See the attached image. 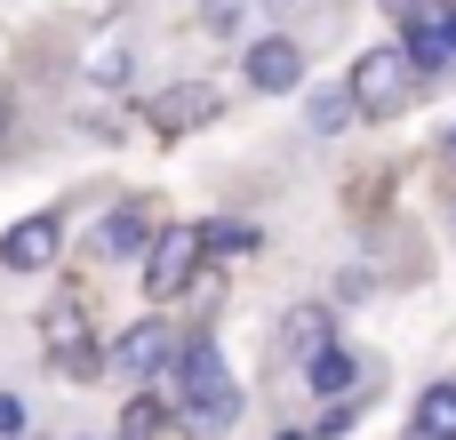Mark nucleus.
Segmentation results:
<instances>
[{
	"instance_id": "obj_1",
	"label": "nucleus",
	"mask_w": 456,
	"mask_h": 440,
	"mask_svg": "<svg viewBox=\"0 0 456 440\" xmlns=\"http://www.w3.org/2000/svg\"><path fill=\"white\" fill-rule=\"evenodd\" d=\"M160 385L176 393V409H184L192 433H232V425H240V385H232V369H224V353H216L208 337L176 345V361H168Z\"/></svg>"
},
{
	"instance_id": "obj_2",
	"label": "nucleus",
	"mask_w": 456,
	"mask_h": 440,
	"mask_svg": "<svg viewBox=\"0 0 456 440\" xmlns=\"http://www.w3.org/2000/svg\"><path fill=\"white\" fill-rule=\"evenodd\" d=\"M192 273H200V232H192V224H160V232L144 240V297L168 305V297L192 289Z\"/></svg>"
},
{
	"instance_id": "obj_3",
	"label": "nucleus",
	"mask_w": 456,
	"mask_h": 440,
	"mask_svg": "<svg viewBox=\"0 0 456 440\" xmlns=\"http://www.w3.org/2000/svg\"><path fill=\"white\" fill-rule=\"evenodd\" d=\"M345 96H353V112H361V120H393V112H401V96H409V64H401V48H369V56L353 64Z\"/></svg>"
},
{
	"instance_id": "obj_4",
	"label": "nucleus",
	"mask_w": 456,
	"mask_h": 440,
	"mask_svg": "<svg viewBox=\"0 0 456 440\" xmlns=\"http://www.w3.org/2000/svg\"><path fill=\"white\" fill-rule=\"evenodd\" d=\"M56 249H64V216H56V208H32V216H16V224H8L0 265H8V273H48V265H56Z\"/></svg>"
},
{
	"instance_id": "obj_5",
	"label": "nucleus",
	"mask_w": 456,
	"mask_h": 440,
	"mask_svg": "<svg viewBox=\"0 0 456 440\" xmlns=\"http://www.w3.org/2000/svg\"><path fill=\"white\" fill-rule=\"evenodd\" d=\"M168 361H176L168 321H136V329H120V345H112V369H120V377H136V385H160V377H168Z\"/></svg>"
},
{
	"instance_id": "obj_6",
	"label": "nucleus",
	"mask_w": 456,
	"mask_h": 440,
	"mask_svg": "<svg viewBox=\"0 0 456 440\" xmlns=\"http://www.w3.org/2000/svg\"><path fill=\"white\" fill-rule=\"evenodd\" d=\"M240 72H248L256 96H289V88H305V48H297L289 32H273V40H256V48L240 56Z\"/></svg>"
},
{
	"instance_id": "obj_7",
	"label": "nucleus",
	"mask_w": 456,
	"mask_h": 440,
	"mask_svg": "<svg viewBox=\"0 0 456 440\" xmlns=\"http://www.w3.org/2000/svg\"><path fill=\"white\" fill-rule=\"evenodd\" d=\"M40 329H48V361H56L64 377H88V369H96V337H88L80 305H56V313H48Z\"/></svg>"
},
{
	"instance_id": "obj_8",
	"label": "nucleus",
	"mask_w": 456,
	"mask_h": 440,
	"mask_svg": "<svg viewBox=\"0 0 456 440\" xmlns=\"http://www.w3.org/2000/svg\"><path fill=\"white\" fill-rule=\"evenodd\" d=\"M144 120L160 128V136H184V128H200V120H216V88H168V96H152L144 104Z\"/></svg>"
},
{
	"instance_id": "obj_9",
	"label": "nucleus",
	"mask_w": 456,
	"mask_h": 440,
	"mask_svg": "<svg viewBox=\"0 0 456 440\" xmlns=\"http://www.w3.org/2000/svg\"><path fill=\"white\" fill-rule=\"evenodd\" d=\"M305 385H313L321 401L353 393V385H361V353H353V345H337V337H329V345H313V353H305Z\"/></svg>"
},
{
	"instance_id": "obj_10",
	"label": "nucleus",
	"mask_w": 456,
	"mask_h": 440,
	"mask_svg": "<svg viewBox=\"0 0 456 440\" xmlns=\"http://www.w3.org/2000/svg\"><path fill=\"white\" fill-rule=\"evenodd\" d=\"M144 240H152V216H144V200H120V208L104 216V232H96V249H104L112 265L144 257Z\"/></svg>"
},
{
	"instance_id": "obj_11",
	"label": "nucleus",
	"mask_w": 456,
	"mask_h": 440,
	"mask_svg": "<svg viewBox=\"0 0 456 440\" xmlns=\"http://www.w3.org/2000/svg\"><path fill=\"white\" fill-rule=\"evenodd\" d=\"M337 337V321H329V305H297L289 321H281V361H305L313 345H329Z\"/></svg>"
},
{
	"instance_id": "obj_12",
	"label": "nucleus",
	"mask_w": 456,
	"mask_h": 440,
	"mask_svg": "<svg viewBox=\"0 0 456 440\" xmlns=\"http://www.w3.org/2000/svg\"><path fill=\"white\" fill-rule=\"evenodd\" d=\"M88 80H96V88H128V80H136V40H128V32H112V40L88 56Z\"/></svg>"
},
{
	"instance_id": "obj_13",
	"label": "nucleus",
	"mask_w": 456,
	"mask_h": 440,
	"mask_svg": "<svg viewBox=\"0 0 456 440\" xmlns=\"http://www.w3.org/2000/svg\"><path fill=\"white\" fill-rule=\"evenodd\" d=\"M417 440H456V385H425L417 393Z\"/></svg>"
},
{
	"instance_id": "obj_14",
	"label": "nucleus",
	"mask_w": 456,
	"mask_h": 440,
	"mask_svg": "<svg viewBox=\"0 0 456 440\" xmlns=\"http://www.w3.org/2000/svg\"><path fill=\"white\" fill-rule=\"evenodd\" d=\"M305 120H313V136H337V128H345V120H361V112H353V96H345V88H313V96H305Z\"/></svg>"
},
{
	"instance_id": "obj_15",
	"label": "nucleus",
	"mask_w": 456,
	"mask_h": 440,
	"mask_svg": "<svg viewBox=\"0 0 456 440\" xmlns=\"http://www.w3.org/2000/svg\"><path fill=\"white\" fill-rule=\"evenodd\" d=\"M160 425H168V401H160V393H136V401L120 409V440H160Z\"/></svg>"
},
{
	"instance_id": "obj_16",
	"label": "nucleus",
	"mask_w": 456,
	"mask_h": 440,
	"mask_svg": "<svg viewBox=\"0 0 456 440\" xmlns=\"http://www.w3.org/2000/svg\"><path fill=\"white\" fill-rule=\"evenodd\" d=\"M192 232H200V257H248L256 249L248 224H192Z\"/></svg>"
},
{
	"instance_id": "obj_17",
	"label": "nucleus",
	"mask_w": 456,
	"mask_h": 440,
	"mask_svg": "<svg viewBox=\"0 0 456 440\" xmlns=\"http://www.w3.org/2000/svg\"><path fill=\"white\" fill-rule=\"evenodd\" d=\"M240 16H248V0H200V32H208V40L240 32Z\"/></svg>"
},
{
	"instance_id": "obj_18",
	"label": "nucleus",
	"mask_w": 456,
	"mask_h": 440,
	"mask_svg": "<svg viewBox=\"0 0 456 440\" xmlns=\"http://www.w3.org/2000/svg\"><path fill=\"white\" fill-rule=\"evenodd\" d=\"M24 433H32V409L16 393H0V440H24Z\"/></svg>"
},
{
	"instance_id": "obj_19",
	"label": "nucleus",
	"mask_w": 456,
	"mask_h": 440,
	"mask_svg": "<svg viewBox=\"0 0 456 440\" xmlns=\"http://www.w3.org/2000/svg\"><path fill=\"white\" fill-rule=\"evenodd\" d=\"M425 8H433V0H385V16H393V24H409V16H425Z\"/></svg>"
},
{
	"instance_id": "obj_20",
	"label": "nucleus",
	"mask_w": 456,
	"mask_h": 440,
	"mask_svg": "<svg viewBox=\"0 0 456 440\" xmlns=\"http://www.w3.org/2000/svg\"><path fill=\"white\" fill-rule=\"evenodd\" d=\"M433 24H441V40H449V56H456V8H433Z\"/></svg>"
},
{
	"instance_id": "obj_21",
	"label": "nucleus",
	"mask_w": 456,
	"mask_h": 440,
	"mask_svg": "<svg viewBox=\"0 0 456 440\" xmlns=\"http://www.w3.org/2000/svg\"><path fill=\"white\" fill-rule=\"evenodd\" d=\"M8 136H16V104L0 96V144H8Z\"/></svg>"
},
{
	"instance_id": "obj_22",
	"label": "nucleus",
	"mask_w": 456,
	"mask_h": 440,
	"mask_svg": "<svg viewBox=\"0 0 456 440\" xmlns=\"http://www.w3.org/2000/svg\"><path fill=\"white\" fill-rule=\"evenodd\" d=\"M281 440H305V433H281Z\"/></svg>"
},
{
	"instance_id": "obj_23",
	"label": "nucleus",
	"mask_w": 456,
	"mask_h": 440,
	"mask_svg": "<svg viewBox=\"0 0 456 440\" xmlns=\"http://www.w3.org/2000/svg\"><path fill=\"white\" fill-rule=\"evenodd\" d=\"M449 144H456V128H449Z\"/></svg>"
},
{
	"instance_id": "obj_24",
	"label": "nucleus",
	"mask_w": 456,
	"mask_h": 440,
	"mask_svg": "<svg viewBox=\"0 0 456 440\" xmlns=\"http://www.w3.org/2000/svg\"><path fill=\"white\" fill-rule=\"evenodd\" d=\"M409 440H417V433H409Z\"/></svg>"
}]
</instances>
